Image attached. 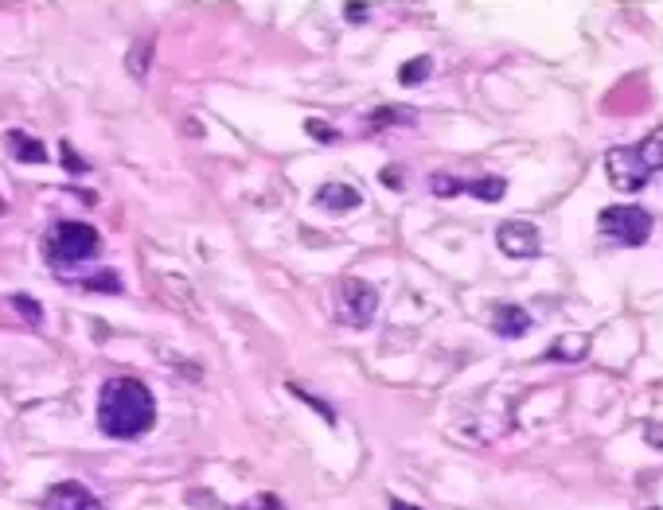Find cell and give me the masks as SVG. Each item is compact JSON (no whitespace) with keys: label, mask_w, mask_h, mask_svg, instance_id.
Listing matches in <instances>:
<instances>
[{"label":"cell","mask_w":663,"mask_h":510,"mask_svg":"<svg viewBox=\"0 0 663 510\" xmlns=\"http://www.w3.org/2000/svg\"><path fill=\"white\" fill-rule=\"evenodd\" d=\"M375 316H379V293L371 289L367 281L359 277H344L336 284V320L344 323V328H371Z\"/></svg>","instance_id":"3957f363"},{"label":"cell","mask_w":663,"mask_h":510,"mask_svg":"<svg viewBox=\"0 0 663 510\" xmlns=\"http://www.w3.org/2000/svg\"><path fill=\"white\" fill-rule=\"evenodd\" d=\"M461 191L476 195L484 203H500L503 191H507V179L503 176H480V179H461Z\"/></svg>","instance_id":"7c38bea8"},{"label":"cell","mask_w":663,"mask_h":510,"mask_svg":"<svg viewBox=\"0 0 663 510\" xmlns=\"http://www.w3.org/2000/svg\"><path fill=\"white\" fill-rule=\"evenodd\" d=\"M293 394H297V398H301L305 405H317V409L324 413V421H332V409H328V405H324L320 398H312V394H305V390H297V386H293Z\"/></svg>","instance_id":"603a6c76"},{"label":"cell","mask_w":663,"mask_h":510,"mask_svg":"<svg viewBox=\"0 0 663 510\" xmlns=\"http://www.w3.org/2000/svg\"><path fill=\"white\" fill-rule=\"evenodd\" d=\"M383 183H386L390 191H402V188H406V172H402L398 164H386L383 168Z\"/></svg>","instance_id":"44dd1931"},{"label":"cell","mask_w":663,"mask_h":510,"mask_svg":"<svg viewBox=\"0 0 663 510\" xmlns=\"http://www.w3.org/2000/svg\"><path fill=\"white\" fill-rule=\"evenodd\" d=\"M632 152H636V160H640V168L648 176L663 172V125H656L652 133L640 140V145H632Z\"/></svg>","instance_id":"8fae6325"},{"label":"cell","mask_w":663,"mask_h":510,"mask_svg":"<svg viewBox=\"0 0 663 510\" xmlns=\"http://www.w3.org/2000/svg\"><path fill=\"white\" fill-rule=\"evenodd\" d=\"M149 59H152V43H149V39H141V43H133V51H129V74H133V78H141V82H145Z\"/></svg>","instance_id":"9a60e30c"},{"label":"cell","mask_w":663,"mask_h":510,"mask_svg":"<svg viewBox=\"0 0 663 510\" xmlns=\"http://www.w3.org/2000/svg\"><path fill=\"white\" fill-rule=\"evenodd\" d=\"M390 510H418V506H410V503H402V499H395V503H390Z\"/></svg>","instance_id":"4316f807"},{"label":"cell","mask_w":663,"mask_h":510,"mask_svg":"<svg viewBox=\"0 0 663 510\" xmlns=\"http://www.w3.org/2000/svg\"><path fill=\"white\" fill-rule=\"evenodd\" d=\"M496 245H500V254L527 261V257H539L542 234L531 226V222H523V218H507V222H500V226H496Z\"/></svg>","instance_id":"5b68a950"},{"label":"cell","mask_w":663,"mask_h":510,"mask_svg":"<svg viewBox=\"0 0 663 510\" xmlns=\"http://www.w3.org/2000/svg\"><path fill=\"white\" fill-rule=\"evenodd\" d=\"M63 160H67V168H71V172H86V164H83V160H78V156H74V149H71V145H63Z\"/></svg>","instance_id":"cb8c5ba5"},{"label":"cell","mask_w":663,"mask_h":510,"mask_svg":"<svg viewBox=\"0 0 663 510\" xmlns=\"http://www.w3.org/2000/svg\"><path fill=\"white\" fill-rule=\"evenodd\" d=\"M156 425L152 390L141 378L117 374L98 394V428L110 440H137Z\"/></svg>","instance_id":"6da1fadb"},{"label":"cell","mask_w":663,"mask_h":510,"mask_svg":"<svg viewBox=\"0 0 663 510\" xmlns=\"http://www.w3.org/2000/svg\"><path fill=\"white\" fill-rule=\"evenodd\" d=\"M308 133H312V137H320V140H332V137H336L332 129H324V125H317V121H308Z\"/></svg>","instance_id":"484cf974"},{"label":"cell","mask_w":663,"mask_h":510,"mask_svg":"<svg viewBox=\"0 0 663 510\" xmlns=\"http://www.w3.org/2000/svg\"><path fill=\"white\" fill-rule=\"evenodd\" d=\"M12 308H16L20 316L32 323V328H39V323H44V308H39V300L28 296V293H16V296H12Z\"/></svg>","instance_id":"e0dca14e"},{"label":"cell","mask_w":663,"mask_h":510,"mask_svg":"<svg viewBox=\"0 0 663 510\" xmlns=\"http://www.w3.org/2000/svg\"><path fill=\"white\" fill-rule=\"evenodd\" d=\"M44 510H106L102 506V499L94 491L86 487V483H55L47 495H44Z\"/></svg>","instance_id":"52a82bcc"},{"label":"cell","mask_w":663,"mask_h":510,"mask_svg":"<svg viewBox=\"0 0 663 510\" xmlns=\"http://www.w3.org/2000/svg\"><path fill=\"white\" fill-rule=\"evenodd\" d=\"M5 145H8V152L16 156V160H24V164H47V149H44V140H35V137H28V133H20V129H12V133L5 137Z\"/></svg>","instance_id":"30bf717a"},{"label":"cell","mask_w":663,"mask_h":510,"mask_svg":"<svg viewBox=\"0 0 663 510\" xmlns=\"http://www.w3.org/2000/svg\"><path fill=\"white\" fill-rule=\"evenodd\" d=\"M429 71H434V59H429V55H418V59H410L406 67L398 71V82H402V86H418Z\"/></svg>","instance_id":"5bb4252c"},{"label":"cell","mask_w":663,"mask_h":510,"mask_svg":"<svg viewBox=\"0 0 663 510\" xmlns=\"http://www.w3.org/2000/svg\"><path fill=\"white\" fill-rule=\"evenodd\" d=\"M239 510H285V506H281V499H278V495H269V491H262V495H254V499H250V503H242Z\"/></svg>","instance_id":"ffe728a7"},{"label":"cell","mask_w":663,"mask_h":510,"mask_svg":"<svg viewBox=\"0 0 663 510\" xmlns=\"http://www.w3.org/2000/svg\"><path fill=\"white\" fill-rule=\"evenodd\" d=\"M102 254V234L90 222H55L44 238V257L55 269H71Z\"/></svg>","instance_id":"7a4b0ae2"},{"label":"cell","mask_w":663,"mask_h":510,"mask_svg":"<svg viewBox=\"0 0 663 510\" xmlns=\"http://www.w3.org/2000/svg\"><path fill=\"white\" fill-rule=\"evenodd\" d=\"M652 510H659V506H652Z\"/></svg>","instance_id":"83f0119b"},{"label":"cell","mask_w":663,"mask_h":510,"mask_svg":"<svg viewBox=\"0 0 663 510\" xmlns=\"http://www.w3.org/2000/svg\"><path fill=\"white\" fill-rule=\"evenodd\" d=\"M644 440L652 444L656 452H663V425H644Z\"/></svg>","instance_id":"7402d4cb"},{"label":"cell","mask_w":663,"mask_h":510,"mask_svg":"<svg viewBox=\"0 0 663 510\" xmlns=\"http://www.w3.org/2000/svg\"><path fill=\"white\" fill-rule=\"evenodd\" d=\"M585 347H590V339L578 335V339H562V343L551 347V359H581Z\"/></svg>","instance_id":"ac0fdd59"},{"label":"cell","mask_w":663,"mask_h":510,"mask_svg":"<svg viewBox=\"0 0 663 510\" xmlns=\"http://www.w3.org/2000/svg\"><path fill=\"white\" fill-rule=\"evenodd\" d=\"M429 191L441 195V199H453V195H461V179L457 176H434L429 179Z\"/></svg>","instance_id":"d6986e66"},{"label":"cell","mask_w":663,"mask_h":510,"mask_svg":"<svg viewBox=\"0 0 663 510\" xmlns=\"http://www.w3.org/2000/svg\"><path fill=\"white\" fill-rule=\"evenodd\" d=\"M414 110H406V106H383V110H375L371 117H367V129L371 133H379V129H395V125H414Z\"/></svg>","instance_id":"4fadbf2b"},{"label":"cell","mask_w":663,"mask_h":510,"mask_svg":"<svg viewBox=\"0 0 663 510\" xmlns=\"http://www.w3.org/2000/svg\"><path fill=\"white\" fill-rule=\"evenodd\" d=\"M605 172H609V183H613L617 191H640L648 183V172L636 160L632 145H620V149H609L605 152Z\"/></svg>","instance_id":"8992f818"},{"label":"cell","mask_w":663,"mask_h":510,"mask_svg":"<svg viewBox=\"0 0 663 510\" xmlns=\"http://www.w3.org/2000/svg\"><path fill=\"white\" fill-rule=\"evenodd\" d=\"M83 289H94V293H122V277L113 269H98L94 277H83Z\"/></svg>","instance_id":"2e32d148"},{"label":"cell","mask_w":663,"mask_h":510,"mask_svg":"<svg viewBox=\"0 0 663 510\" xmlns=\"http://www.w3.org/2000/svg\"><path fill=\"white\" fill-rule=\"evenodd\" d=\"M312 203L320 207V211H328V215H347V211H356V207L363 203V195L351 188V183H340V179H328V183H320L317 188V195H312Z\"/></svg>","instance_id":"ba28073f"},{"label":"cell","mask_w":663,"mask_h":510,"mask_svg":"<svg viewBox=\"0 0 663 510\" xmlns=\"http://www.w3.org/2000/svg\"><path fill=\"white\" fill-rule=\"evenodd\" d=\"M597 230L620 245H644L652 238V215H648L644 207H629V203L605 207V211L597 215Z\"/></svg>","instance_id":"277c9868"},{"label":"cell","mask_w":663,"mask_h":510,"mask_svg":"<svg viewBox=\"0 0 663 510\" xmlns=\"http://www.w3.org/2000/svg\"><path fill=\"white\" fill-rule=\"evenodd\" d=\"M492 332L503 335V339L527 335V332H531L527 308H519V304H496V312H492Z\"/></svg>","instance_id":"9c48e42d"},{"label":"cell","mask_w":663,"mask_h":510,"mask_svg":"<svg viewBox=\"0 0 663 510\" xmlns=\"http://www.w3.org/2000/svg\"><path fill=\"white\" fill-rule=\"evenodd\" d=\"M347 20H351V24L367 20V8H363V5H347Z\"/></svg>","instance_id":"d4e9b609"}]
</instances>
